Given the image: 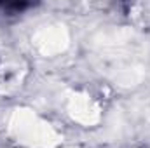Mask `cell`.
<instances>
[{
	"mask_svg": "<svg viewBox=\"0 0 150 148\" xmlns=\"http://www.w3.org/2000/svg\"><path fill=\"white\" fill-rule=\"evenodd\" d=\"M32 4H26V2H12V4H7L5 9L7 11H14V12H21L25 9H28Z\"/></svg>",
	"mask_w": 150,
	"mask_h": 148,
	"instance_id": "obj_1",
	"label": "cell"
}]
</instances>
